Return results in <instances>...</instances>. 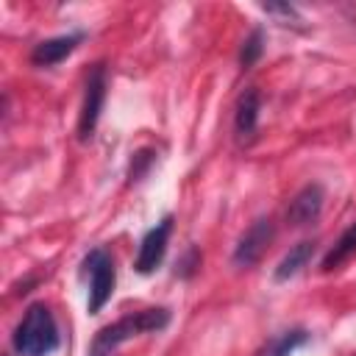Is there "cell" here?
I'll use <instances>...</instances> for the list:
<instances>
[{"instance_id":"1","label":"cell","mask_w":356,"mask_h":356,"mask_svg":"<svg viewBox=\"0 0 356 356\" xmlns=\"http://www.w3.org/2000/svg\"><path fill=\"white\" fill-rule=\"evenodd\" d=\"M167 323H170V309H164V306H153V309L125 314L117 323H108L95 334L86 356H111L122 342H128L139 334L161 331V328H167Z\"/></svg>"},{"instance_id":"2","label":"cell","mask_w":356,"mask_h":356,"mask_svg":"<svg viewBox=\"0 0 356 356\" xmlns=\"http://www.w3.org/2000/svg\"><path fill=\"white\" fill-rule=\"evenodd\" d=\"M58 348V325L44 303L28 306L14 331V350L19 356H50Z\"/></svg>"},{"instance_id":"3","label":"cell","mask_w":356,"mask_h":356,"mask_svg":"<svg viewBox=\"0 0 356 356\" xmlns=\"http://www.w3.org/2000/svg\"><path fill=\"white\" fill-rule=\"evenodd\" d=\"M83 270L89 273V314H97L111 300L114 292V281H117L114 259L103 248H95L83 259Z\"/></svg>"},{"instance_id":"4","label":"cell","mask_w":356,"mask_h":356,"mask_svg":"<svg viewBox=\"0 0 356 356\" xmlns=\"http://www.w3.org/2000/svg\"><path fill=\"white\" fill-rule=\"evenodd\" d=\"M103 103H106V67L95 64L86 75V89H83V103H81V117H78V136L83 142L95 134Z\"/></svg>"},{"instance_id":"5","label":"cell","mask_w":356,"mask_h":356,"mask_svg":"<svg viewBox=\"0 0 356 356\" xmlns=\"http://www.w3.org/2000/svg\"><path fill=\"white\" fill-rule=\"evenodd\" d=\"M273 236H275V225H273L270 217L253 220L248 225V231L239 236L236 248H234V264L236 267H253L264 256V250L273 242Z\"/></svg>"},{"instance_id":"6","label":"cell","mask_w":356,"mask_h":356,"mask_svg":"<svg viewBox=\"0 0 356 356\" xmlns=\"http://www.w3.org/2000/svg\"><path fill=\"white\" fill-rule=\"evenodd\" d=\"M170 234H172V214L161 217V220L142 236V242H139V253H136V261H134L136 273L147 275V273H153V270L161 264V259H164V253H167Z\"/></svg>"},{"instance_id":"7","label":"cell","mask_w":356,"mask_h":356,"mask_svg":"<svg viewBox=\"0 0 356 356\" xmlns=\"http://www.w3.org/2000/svg\"><path fill=\"white\" fill-rule=\"evenodd\" d=\"M323 211V186L320 184H306L286 206V222L289 225H312Z\"/></svg>"},{"instance_id":"8","label":"cell","mask_w":356,"mask_h":356,"mask_svg":"<svg viewBox=\"0 0 356 356\" xmlns=\"http://www.w3.org/2000/svg\"><path fill=\"white\" fill-rule=\"evenodd\" d=\"M81 39H83L81 33H61V36L44 39V42H39L31 50V64H36V67H53V64L64 61L81 44Z\"/></svg>"},{"instance_id":"9","label":"cell","mask_w":356,"mask_h":356,"mask_svg":"<svg viewBox=\"0 0 356 356\" xmlns=\"http://www.w3.org/2000/svg\"><path fill=\"white\" fill-rule=\"evenodd\" d=\"M259 111H261V95L256 86L245 89L236 100V114H234V128L236 134L245 139V136H253L256 125H259Z\"/></svg>"},{"instance_id":"10","label":"cell","mask_w":356,"mask_h":356,"mask_svg":"<svg viewBox=\"0 0 356 356\" xmlns=\"http://www.w3.org/2000/svg\"><path fill=\"white\" fill-rule=\"evenodd\" d=\"M312 256H314V242H309V239H303V242H298V245H292L289 248V253L278 261V267H275V281H289L292 275H298L309 261H312Z\"/></svg>"},{"instance_id":"11","label":"cell","mask_w":356,"mask_h":356,"mask_svg":"<svg viewBox=\"0 0 356 356\" xmlns=\"http://www.w3.org/2000/svg\"><path fill=\"white\" fill-rule=\"evenodd\" d=\"M353 253H356V222H350V225L342 231V236L334 242V248L325 253V259H323V270H325V273L337 270V267L345 264Z\"/></svg>"},{"instance_id":"12","label":"cell","mask_w":356,"mask_h":356,"mask_svg":"<svg viewBox=\"0 0 356 356\" xmlns=\"http://www.w3.org/2000/svg\"><path fill=\"white\" fill-rule=\"evenodd\" d=\"M306 342H309V331L306 328H289V331L278 334L275 339H270L267 348L261 350V356H292Z\"/></svg>"},{"instance_id":"13","label":"cell","mask_w":356,"mask_h":356,"mask_svg":"<svg viewBox=\"0 0 356 356\" xmlns=\"http://www.w3.org/2000/svg\"><path fill=\"white\" fill-rule=\"evenodd\" d=\"M264 53V31L261 28H253L250 36L242 42V50H239V64L242 67H253Z\"/></svg>"},{"instance_id":"14","label":"cell","mask_w":356,"mask_h":356,"mask_svg":"<svg viewBox=\"0 0 356 356\" xmlns=\"http://www.w3.org/2000/svg\"><path fill=\"white\" fill-rule=\"evenodd\" d=\"M156 161V153L150 150V147H145V150H136L134 153V159H131V167H128V181L131 184H136L145 172H147V167Z\"/></svg>"}]
</instances>
